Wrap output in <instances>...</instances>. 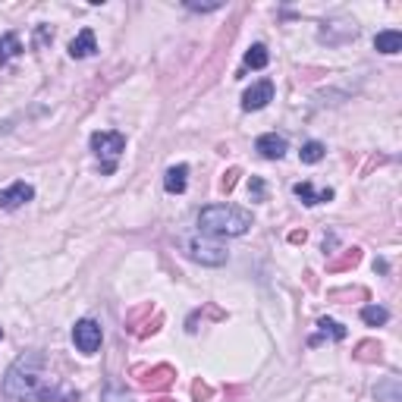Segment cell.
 <instances>
[{"mask_svg": "<svg viewBox=\"0 0 402 402\" xmlns=\"http://www.w3.org/2000/svg\"><path fill=\"white\" fill-rule=\"evenodd\" d=\"M3 396L10 402H75L79 389L54 380L47 374V355L44 352H22L6 368Z\"/></svg>", "mask_w": 402, "mask_h": 402, "instance_id": "obj_1", "label": "cell"}, {"mask_svg": "<svg viewBox=\"0 0 402 402\" xmlns=\"http://www.w3.org/2000/svg\"><path fill=\"white\" fill-rule=\"evenodd\" d=\"M251 223V214L236 204H211L198 214V232L204 236H245Z\"/></svg>", "mask_w": 402, "mask_h": 402, "instance_id": "obj_2", "label": "cell"}, {"mask_svg": "<svg viewBox=\"0 0 402 402\" xmlns=\"http://www.w3.org/2000/svg\"><path fill=\"white\" fill-rule=\"evenodd\" d=\"M91 151L100 161V173L110 176L119 163V154L126 151V135L117 129H98L91 132Z\"/></svg>", "mask_w": 402, "mask_h": 402, "instance_id": "obj_3", "label": "cell"}, {"mask_svg": "<svg viewBox=\"0 0 402 402\" xmlns=\"http://www.w3.org/2000/svg\"><path fill=\"white\" fill-rule=\"evenodd\" d=\"M179 248H182V255H186V258L204 264V267H220V264H226V248L220 242H214V239H207L204 232L182 236L179 239Z\"/></svg>", "mask_w": 402, "mask_h": 402, "instance_id": "obj_4", "label": "cell"}, {"mask_svg": "<svg viewBox=\"0 0 402 402\" xmlns=\"http://www.w3.org/2000/svg\"><path fill=\"white\" fill-rule=\"evenodd\" d=\"M100 339H104V333H100V324L91 318H82L75 320L73 327V343L75 349L82 352V355H94V352L100 349Z\"/></svg>", "mask_w": 402, "mask_h": 402, "instance_id": "obj_5", "label": "cell"}, {"mask_svg": "<svg viewBox=\"0 0 402 402\" xmlns=\"http://www.w3.org/2000/svg\"><path fill=\"white\" fill-rule=\"evenodd\" d=\"M31 198H35V188L22 179L13 182L10 188H0V207H3V211H16V207L29 204Z\"/></svg>", "mask_w": 402, "mask_h": 402, "instance_id": "obj_6", "label": "cell"}, {"mask_svg": "<svg viewBox=\"0 0 402 402\" xmlns=\"http://www.w3.org/2000/svg\"><path fill=\"white\" fill-rule=\"evenodd\" d=\"M274 100V82L270 79H261L242 94V110H261Z\"/></svg>", "mask_w": 402, "mask_h": 402, "instance_id": "obj_7", "label": "cell"}, {"mask_svg": "<svg viewBox=\"0 0 402 402\" xmlns=\"http://www.w3.org/2000/svg\"><path fill=\"white\" fill-rule=\"evenodd\" d=\"M255 151L264 157V161H280L286 154V138L276 135V132H267V135H258Z\"/></svg>", "mask_w": 402, "mask_h": 402, "instance_id": "obj_8", "label": "cell"}, {"mask_svg": "<svg viewBox=\"0 0 402 402\" xmlns=\"http://www.w3.org/2000/svg\"><path fill=\"white\" fill-rule=\"evenodd\" d=\"M94 50H98V38H94L91 29H82L79 35L69 41V57H73V60H85V57H91Z\"/></svg>", "mask_w": 402, "mask_h": 402, "instance_id": "obj_9", "label": "cell"}, {"mask_svg": "<svg viewBox=\"0 0 402 402\" xmlns=\"http://www.w3.org/2000/svg\"><path fill=\"white\" fill-rule=\"evenodd\" d=\"M292 192H295V198H302V204H308V207H311V204H324V201H333V188H320V192H318V188H314L308 179L305 182H295Z\"/></svg>", "mask_w": 402, "mask_h": 402, "instance_id": "obj_10", "label": "cell"}, {"mask_svg": "<svg viewBox=\"0 0 402 402\" xmlns=\"http://www.w3.org/2000/svg\"><path fill=\"white\" fill-rule=\"evenodd\" d=\"M186 182H188V167H186V163L170 167L167 176H163V188H167L170 195H182V192H186Z\"/></svg>", "mask_w": 402, "mask_h": 402, "instance_id": "obj_11", "label": "cell"}, {"mask_svg": "<svg viewBox=\"0 0 402 402\" xmlns=\"http://www.w3.org/2000/svg\"><path fill=\"white\" fill-rule=\"evenodd\" d=\"M374 396H377V402H402L399 377H383V380L374 387Z\"/></svg>", "mask_w": 402, "mask_h": 402, "instance_id": "obj_12", "label": "cell"}, {"mask_svg": "<svg viewBox=\"0 0 402 402\" xmlns=\"http://www.w3.org/2000/svg\"><path fill=\"white\" fill-rule=\"evenodd\" d=\"M374 50H380V54H399V50H402V31H396V29L377 31Z\"/></svg>", "mask_w": 402, "mask_h": 402, "instance_id": "obj_13", "label": "cell"}, {"mask_svg": "<svg viewBox=\"0 0 402 402\" xmlns=\"http://www.w3.org/2000/svg\"><path fill=\"white\" fill-rule=\"evenodd\" d=\"M22 41H19L16 31H6L3 38H0V66H6L10 60H16L19 54H22Z\"/></svg>", "mask_w": 402, "mask_h": 402, "instance_id": "obj_14", "label": "cell"}, {"mask_svg": "<svg viewBox=\"0 0 402 402\" xmlns=\"http://www.w3.org/2000/svg\"><path fill=\"white\" fill-rule=\"evenodd\" d=\"M270 63V54L264 44H251L248 50H245V66L248 69H264Z\"/></svg>", "mask_w": 402, "mask_h": 402, "instance_id": "obj_15", "label": "cell"}, {"mask_svg": "<svg viewBox=\"0 0 402 402\" xmlns=\"http://www.w3.org/2000/svg\"><path fill=\"white\" fill-rule=\"evenodd\" d=\"M362 320L368 327H383L389 320V311H387V308H380V305H364L362 308Z\"/></svg>", "mask_w": 402, "mask_h": 402, "instance_id": "obj_16", "label": "cell"}, {"mask_svg": "<svg viewBox=\"0 0 402 402\" xmlns=\"http://www.w3.org/2000/svg\"><path fill=\"white\" fill-rule=\"evenodd\" d=\"M324 154H327V148L320 142H305V144H302V151H299L302 163H320V161H324Z\"/></svg>", "mask_w": 402, "mask_h": 402, "instance_id": "obj_17", "label": "cell"}, {"mask_svg": "<svg viewBox=\"0 0 402 402\" xmlns=\"http://www.w3.org/2000/svg\"><path fill=\"white\" fill-rule=\"evenodd\" d=\"M170 380H173V371H170V368H154L151 374L142 377L144 387H167Z\"/></svg>", "mask_w": 402, "mask_h": 402, "instance_id": "obj_18", "label": "cell"}, {"mask_svg": "<svg viewBox=\"0 0 402 402\" xmlns=\"http://www.w3.org/2000/svg\"><path fill=\"white\" fill-rule=\"evenodd\" d=\"M318 327H320V333H324V336H333L336 343H339V339H345V327H343V324H336V320L320 318V320H318Z\"/></svg>", "mask_w": 402, "mask_h": 402, "instance_id": "obj_19", "label": "cell"}, {"mask_svg": "<svg viewBox=\"0 0 402 402\" xmlns=\"http://www.w3.org/2000/svg\"><path fill=\"white\" fill-rule=\"evenodd\" d=\"M100 402H132V399L126 396V389H119L117 383H110V387L104 389V399H100Z\"/></svg>", "mask_w": 402, "mask_h": 402, "instance_id": "obj_20", "label": "cell"}, {"mask_svg": "<svg viewBox=\"0 0 402 402\" xmlns=\"http://www.w3.org/2000/svg\"><path fill=\"white\" fill-rule=\"evenodd\" d=\"M54 41V29L50 25H38L35 29V47H44V44Z\"/></svg>", "mask_w": 402, "mask_h": 402, "instance_id": "obj_21", "label": "cell"}, {"mask_svg": "<svg viewBox=\"0 0 402 402\" xmlns=\"http://www.w3.org/2000/svg\"><path fill=\"white\" fill-rule=\"evenodd\" d=\"M248 195H255V201H264V179L251 176V179H248Z\"/></svg>", "mask_w": 402, "mask_h": 402, "instance_id": "obj_22", "label": "cell"}, {"mask_svg": "<svg viewBox=\"0 0 402 402\" xmlns=\"http://www.w3.org/2000/svg\"><path fill=\"white\" fill-rule=\"evenodd\" d=\"M188 10H195V13H211V10H220V3H195V0H188Z\"/></svg>", "mask_w": 402, "mask_h": 402, "instance_id": "obj_23", "label": "cell"}, {"mask_svg": "<svg viewBox=\"0 0 402 402\" xmlns=\"http://www.w3.org/2000/svg\"><path fill=\"white\" fill-rule=\"evenodd\" d=\"M236 176H239V170H230V173L223 176V182H220V188H223V192H230V188L236 186Z\"/></svg>", "mask_w": 402, "mask_h": 402, "instance_id": "obj_24", "label": "cell"}, {"mask_svg": "<svg viewBox=\"0 0 402 402\" xmlns=\"http://www.w3.org/2000/svg\"><path fill=\"white\" fill-rule=\"evenodd\" d=\"M0 339H3V330H0Z\"/></svg>", "mask_w": 402, "mask_h": 402, "instance_id": "obj_25", "label": "cell"}]
</instances>
